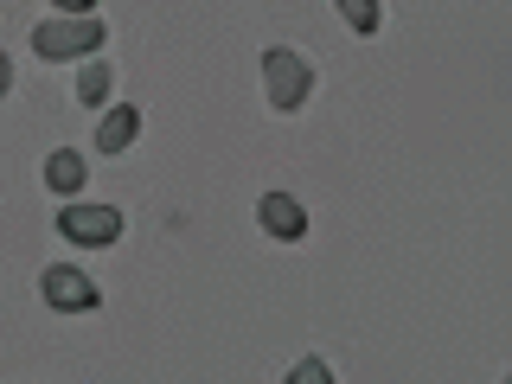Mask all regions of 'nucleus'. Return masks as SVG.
<instances>
[{
	"instance_id": "f257e3e1",
	"label": "nucleus",
	"mask_w": 512,
	"mask_h": 384,
	"mask_svg": "<svg viewBox=\"0 0 512 384\" xmlns=\"http://www.w3.org/2000/svg\"><path fill=\"white\" fill-rule=\"evenodd\" d=\"M32 52H39L45 64L103 52V13H52V20H39L32 26Z\"/></svg>"
},
{
	"instance_id": "7ed1b4c3",
	"label": "nucleus",
	"mask_w": 512,
	"mask_h": 384,
	"mask_svg": "<svg viewBox=\"0 0 512 384\" xmlns=\"http://www.w3.org/2000/svg\"><path fill=\"white\" fill-rule=\"evenodd\" d=\"M58 237L64 244H84V250H103L122 237V212L116 205H64L58 212Z\"/></svg>"
},
{
	"instance_id": "0eeeda50",
	"label": "nucleus",
	"mask_w": 512,
	"mask_h": 384,
	"mask_svg": "<svg viewBox=\"0 0 512 384\" xmlns=\"http://www.w3.org/2000/svg\"><path fill=\"white\" fill-rule=\"evenodd\" d=\"M84 180H90V167H84V154H77V148H58L52 160H45V186L64 192V199H77Z\"/></svg>"
},
{
	"instance_id": "39448f33",
	"label": "nucleus",
	"mask_w": 512,
	"mask_h": 384,
	"mask_svg": "<svg viewBox=\"0 0 512 384\" xmlns=\"http://www.w3.org/2000/svg\"><path fill=\"white\" fill-rule=\"evenodd\" d=\"M256 224H263L269 237H282V244H301V237H308V212H301V199H288V192H263V199H256Z\"/></svg>"
},
{
	"instance_id": "9b49d317",
	"label": "nucleus",
	"mask_w": 512,
	"mask_h": 384,
	"mask_svg": "<svg viewBox=\"0 0 512 384\" xmlns=\"http://www.w3.org/2000/svg\"><path fill=\"white\" fill-rule=\"evenodd\" d=\"M58 13H96V0H52Z\"/></svg>"
},
{
	"instance_id": "6e6552de",
	"label": "nucleus",
	"mask_w": 512,
	"mask_h": 384,
	"mask_svg": "<svg viewBox=\"0 0 512 384\" xmlns=\"http://www.w3.org/2000/svg\"><path fill=\"white\" fill-rule=\"evenodd\" d=\"M109 90H116V71H109V64H84V71H77V103L84 109H103Z\"/></svg>"
},
{
	"instance_id": "20e7f679",
	"label": "nucleus",
	"mask_w": 512,
	"mask_h": 384,
	"mask_svg": "<svg viewBox=\"0 0 512 384\" xmlns=\"http://www.w3.org/2000/svg\"><path fill=\"white\" fill-rule=\"evenodd\" d=\"M39 295L52 301L58 314H96V308H103V288H96L84 269H71V263H52V269H45V276H39Z\"/></svg>"
},
{
	"instance_id": "f03ea898",
	"label": "nucleus",
	"mask_w": 512,
	"mask_h": 384,
	"mask_svg": "<svg viewBox=\"0 0 512 384\" xmlns=\"http://www.w3.org/2000/svg\"><path fill=\"white\" fill-rule=\"evenodd\" d=\"M263 90H269V109H301L308 103V90H314V64L301 58V52H288V45H269L263 52Z\"/></svg>"
},
{
	"instance_id": "9d476101",
	"label": "nucleus",
	"mask_w": 512,
	"mask_h": 384,
	"mask_svg": "<svg viewBox=\"0 0 512 384\" xmlns=\"http://www.w3.org/2000/svg\"><path fill=\"white\" fill-rule=\"evenodd\" d=\"M288 378H295V384H327L333 372H327V365H320V359H301V365H295V372H288Z\"/></svg>"
},
{
	"instance_id": "f8f14e48",
	"label": "nucleus",
	"mask_w": 512,
	"mask_h": 384,
	"mask_svg": "<svg viewBox=\"0 0 512 384\" xmlns=\"http://www.w3.org/2000/svg\"><path fill=\"white\" fill-rule=\"evenodd\" d=\"M7 90H13V58L0 52V96H7Z\"/></svg>"
},
{
	"instance_id": "1a4fd4ad",
	"label": "nucleus",
	"mask_w": 512,
	"mask_h": 384,
	"mask_svg": "<svg viewBox=\"0 0 512 384\" xmlns=\"http://www.w3.org/2000/svg\"><path fill=\"white\" fill-rule=\"evenodd\" d=\"M340 20H346L352 32H378L384 13H378V0H340Z\"/></svg>"
},
{
	"instance_id": "423d86ee",
	"label": "nucleus",
	"mask_w": 512,
	"mask_h": 384,
	"mask_svg": "<svg viewBox=\"0 0 512 384\" xmlns=\"http://www.w3.org/2000/svg\"><path fill=\"white\" fill-rule=\"evenodd\" d=\"M135 135H141V109L135 103L103 109V122H96V154H128V148H135Z\"/></svg>"
}]
</instances>
